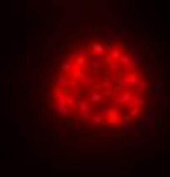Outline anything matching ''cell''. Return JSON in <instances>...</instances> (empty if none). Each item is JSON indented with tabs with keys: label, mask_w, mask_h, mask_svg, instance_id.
Here are the masks:
<instances>
[]
</instances>
